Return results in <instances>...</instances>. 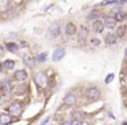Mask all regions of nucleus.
Here are the masks:
<instances>
[{"label": "nucleus", "instance_id": "1", "mask_svg": "<svg viewBox=\"0 0 127 125\" xmlns=\"http://www.w3.org/2000/svg\"><path fill=\"white\" fill-rule=\"evenodd\" d=\"M8 111H10V114H11V116L19 117L21 114L23 113V105H22V103H19V102H14V103H11V105H10Z\"/></svg>", "mask_w": 127, "mask_h": 125}, {"label": "nucleus", "instance_id": "2", "mask_svg": "<svg viewBox=\"0 0 127 125\" xmlns=\"http://www.w3.org/2000/svg\"><path fill=\"white\" fill-rule=\"evenodd\" d=\"M34 80H36V83L38 84L41 88H47V87H48V76L45 74L44 72L37 73L36 77H34Z\"/></svg>", "mask_w": 127, "mask_h": 125}, {"label": "nucleus", "instance_id": "3", "mask_svg": "<svg viewBox=\"0 0 127 125\" xmlns=\"http://www.w3.org/2000/svg\"><path fill=\"white\" fill-rule=\"evenodd\" d=\"M92 28H93V30L96 32V33H102V30H104L107 26H105V22H104V19H96V21H93V23H92Z\"/></svg>", "mask_w": 127, "mask_h": 125}, {"label": "nucleus", "instance_id": "4", "mask_svg": "<svg viewBox=\"0 0 127 125\" xmlns=\"http://www.w3.org/2000/svg\"><path fill=\"white\" fill-rule=\"evenodd\" d=\"M86 96H88V99L90 100H96L100 98V89L96 88V87H90V88L86 91Z\"/></svg>", "mask_w": 127, "mask_h": 125}, {"label": "nucleus", "instance_id": "5", "mask_svg": "<svg viewBox=\"0 0 127 125\" xmlns=\"http://www.w3.org/2000/svg\"><path fill=\"white\" fill-rule=\"evenodd\" d=\"M1 87H3V92L6 95H8V94H11V91H12V81L10 80L8 77H6V78H3V81H1Z\"/></svg>", "mask_w": 127, "mask_h": 125}, {"label": "nucleus", "instance_id": "6", "mask_svg": "<svg viewBox=\"0 0 127 125\" xmlns=\"http://www.w3.org/2000/svg\"><path fill=\"white\" fill-rule=\"evenodd\" d=\"M88 34H89V30L86 26H81L79 32H78V41L81 43V44H83V43L86 41V39H88Z\"/></svg>", "mask_w": 127, "mask_h": 125}, {"label": "nucleus", "instance_id": "7", "mask_svg": "<svg viewBox=\"0 0 127 125\" xmlns=\"http://www.w3.org/2000/svg\"><path fill=\"white\" fill-rule=\"evenodd\" d=\"M64 55H66V51H64V48H56L55 51H53L52 54V59L55 62H59L60 59L64 58Z\"/></svg>", "mask_w": 127, "mask_h": 125}, {"label": "nucleus", "instance_id": "8", "mask_svg": "<svg viewBox=\"0 0 127 125\" xmlns=\"http://www.w3.org/2000/svg\"><path fill=\"white\" fill-rule=\"evenodd\" d=\"M77 96H75V94H67L66 96H64L63 99V103L67 106H74L75 103H77Z\"/></svg>", "mask_w": 127, "mask_h": 125}, {"label": "nucleus", "instance_id": "9", "mask_svg": "<svg viewBox=\"0 0 127 125\" xmlns=\"http://www.w3.org/2000/svg\"><path fill=\"white\" fill-rule=\"evenodd\" d=\"M48 34H49V37H58L60 34V26H59V23H53L49 28V30H48Z\"/></svg>", "mask_w": 127, "mask_h": 125}, {"label": "nucleus", "instance_id": "10", "mask_svg": "<svg viewBox=\"0 0 127 125\" xmlns=\"http://www.w3.org/2000/svg\"><path fill=\"white\" fill-rule=\"evenodd\" d=\"M26 78H28L26 70H17L14 73V80H17V81H25Z\"/></svg>", "mask_w": 127, "mask_h": 125}, {"label": "nucleus", "instance_id": "11", "mask_svg": "<svg viewBox=\"0 0 127 125\" xmlns=\"http://www.w3.org/2000/svg\"><path fill=\"white\" fill-rule=\"evenodd\" d=\"M104 22H105V26L109 29H113L116 26V18L115 17H104Z\"/></svg>", "mask_w": 127, "mask_h": 125}, {"label": "nucleus", "instance_id": "12", "mask_svg": "<svg viewBox=\"0 0 127 125\" xmlns=\"http://www.w3.org/2000/svg\"><path fill=\"white\" fill-rule=\"evenodd\" d=\"M12 117H14V116H10V114H1V116H0V124H3V125L11 124V122L14 121Z\"/></svg>", "mask_w": 127, "mask_h": 125}, {"label": "nucleus", "instance_id": "13", "mask_svg": "<svg viewBox=\"0 0 127 125\" xmlns=\"http://www.w3.org/2000/svg\"><path fill=\"white\" fill-rule=\"evenodd\" d=\"M116 39H118V34L111 32V33H108L107 36H105V43H107V44H115Z\"/></svg>", "mask_w": 127, "mask_h": 125}, {"label": "nucleus", "instance_id": "14", "mask_svg": "<svg viewBox=\"0 0 127 125\" xmlns=\"http://www.w3.org/2000/svg\"><path fill=\"white\" fill-rule=\"evenodd\" d=\"M101 17H102V12L101 11H98V10H93V11L88 15V19L89 21H92V19L96 21V19H100Z\"/></svg>", "mask_w": 127, "mask_h": 125}, {"label": "nucleus", "instance_id": "15", "mask_svg": "<svg viewBox=\"0 0 127 125\" xmlns=\"http://www.w3.org/2000/svg\"><path fill=\"white\" fill-rule=\"evenodd\" d=\"M36 62H37V61L33 58V56H29V55H25V56H23V63H25L26 66H29V67H33Z\"/></svg>", "mask_w": 127, "mask_h": 125}, {"label": "nucleus", "instance_id": "16", "mask_svg": "<svg viewBox=\"0 0 127 125\" xmlns=\"http://www.w3.org/2000/svg\"><path fill=\"white\" fill-rule=\"evenodd\" d=\"M77 33V28H75L74 23H67L66 25V34H68V36H72V34Z\"/></svg>", "mask_w": 127, "mask_h": 125}, {"label": "nucleus", "instance_id": "17", "mask_svg": "<svg viewBox=\"0 0 127 125\" xmlns=\"http://www.w3.org/2000/svg\"><path fill=\"white\" fill-rule=\"evenodd\" d=\"M3 66H4V69H6V70H12L15 67V62L11 61V59H7V61L3 62Z\"/></svg>", "mask_w": 127, "mask_h": 125}, {"label": "nucleus", "instance_id": "18", "mask_svg": "<svg viewBox=\"0 0 127 125\" xmlns=\"http://www.w3.org/2000/svg\"><path fill=\"white\" fill-rule=\"evenodd\" d=\"M6 48L10 51V52H17L19 47H18V45L15 44V43H7V44H6Z\"/></svg>", "mask_w": 127, "mask_h": 125}, {"label": "nucleus", "instance_id": "19", "mask_svg": "<svg viewBox=\"0 0 127 125\" xmlns=\"http://www.w3.org/2000/svg\"><path fill=\"white\" fill-rule=\"evenodd\" d=\"M71 116H72V118H75V120H81L83 116H85V113H83L82 110H74L71 113Z\"/></svg>", "mask_w": 127, "mask_h": 125}, {"label": "nucleus", "instance_id": "20", "mask_svg": "<svg viewBox=\"0 0 127 125\" xmlns=\"http://www.w3.org/2000/svg\"><path fill=\"white\" fill-rule=\"evenodd\" d=\"M113 17L116 18V21H118V22H122V21H124L126 19V12H123V11H119V12H116L115 15H113Z\"/></svg>", "mask_w": 127, "mask_h": 125}, {"label": "nucleus", "instance_id": "21", "mask_svg": "<svg viewBox=\"0 0 127 125\" xmlns=\"http://www.w3.org/2000/svg\"><path fill=\"white\" fill-rule=\"evenodd\" d=\"M47 52H41L40 55H37V58H36V61H37V63H42V62H45L47 61Z\"/></svg>", "mask_w": 127, "mask_h": 125}, {"label": "nucleus", "instance_id": "22", "mask_svg": "<svg viewBox=\"0 0 127 125\" xmlns=\"http://www.w3.org/2000/svg\"><path fill=\"white\" fill-rule=\"evenodd\" d=\"M126 30H127L126 26H119L118 30H116V34H118V37H123L124 34H126Z\"/></svg>", "mask_w": 127, "mask_h": 125}, {"label": "nucleus", "instance_id": "23", "mask_svg": "<svg viewBox=\"0 0 127 125\" xmlns=\"http://www.w3.org/2000/svg\"><path fill=\"white\" fill-rule=\"evenodd\" d=\"M113 77H115V76H113V74H112V73H109V74H108V76H107V78H105V84H109V83H111V81H112V80H113Z\"/></svg>", "mask_w": 127, "mask_h": 125}, {"label": "nucleus", "instance_id": "24", "mask_svg": "<svg viewBox=\"0 0 127 125\" xmlns=\"http://www.w3.org/2000/svg\"><path fill=\"white\" fill-rule=\"evenodd\" d=\"M92 45H94V47H97V45H100V43H101V41H100V40L98 39H92Z\"/></svg>", "mask_w": 127, "mask_h": 125}, {"label": "nucleus", "instance_id": "25", "mask_svg": "<svg viewBox=\"0 0 127 125\" xmlns=\"http://www.w3.org/2000/svg\"><path fill=\"white\" fill-rule=\"evenodd\" d=\"M49 120H51L49 117H47V118H45V120H44V121H42L40 125H48V122H49Z\"/></svg>", "mask_w": 127, "mask_h": 125}, {"label": "nucleus", "instance_id": "26", "mask_svg": "<svg viewBox=\"0 0 127 125\" xmlns=\"http://www.w3.org/2000/svg\"><path fill=\"white\" fill-rule=\"evenodd\" d=\"M3 52H4V47L0 44V55H3Z\"/></svg>", "mask_w": 127, "mask_h": 125}, {"label": "nucleus", "instance_id": "27", "mask_svg": "<svg viewBox=\"0 0 127 125\" xmlns=\"http://www.w3.org/2000/svg\"><path fill=\"white\" fill-rule=\"evenodd\" d=\"M62 125H72V121H66V122H63Z\"/></svg>", "mask_w": 127, "mask_h": 125}, {"label": "nucleus", "instance_id": "28", "mask_svg": "<svg viewBox=\"0 0 127 125\" xmlns=\"http://www.w3.org/2000/svg\"><path fill=\"white\" fill-rule=\"evenodd\" d=\"M3 69H4V66H3V63H0V73L3 72Z\"/></svg>", "mask_w": 127, "mask_h": 125}, {"label": "nucleus", "instance_id": "29", "mask_svg": "<svg viewBox=\"0 0 127 125\" xmlns=\"http://www.w3.org/2000/svg\"><path fill=\"white\" fill-rule=\"evenodd\" d=\"M124 61L127 62V50H126V52H124Z\"/></svg>", "mask_w": 127, "mask_h": 125}, {"label": "nucleus", "instance_id": "30", "mask_svg": "<svg viewBox=\"0 0 127 125\" xmlns=\"http://www.w3.org/2000/svg\"><path fill=\"white\" fill-rule=\"evenodd\" d=\"M122 3H127V0H122Z\"/></svg>", "mask_w": 127, "mask_h": 125}, {"label": "nucleus", "instance_id": "31", "mask_svg": "<svg viewBox=\"0 0 127 125\" xmlns=\"http://www.w3.org/2000/svg\"><path fill=\"white\" fill-rule=\"evenodd\" d=\"M122 125H127V122H123V124H122Z\"/></svg>", "mask_w": 127, "mask_h": 125}]
</instances>
